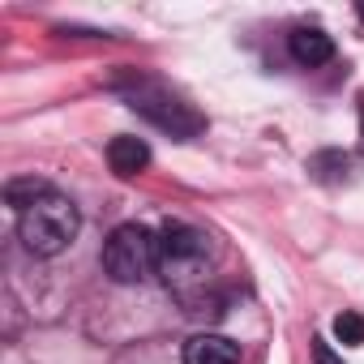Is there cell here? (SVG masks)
Wrapping results in <instances>:
<instances>
[{"mask_svg":"<svg viewBox=\"0 0 364 364\" xmlns=\"http://www.w3.org/2000/svg\"><path fill=\"white\" fill-rule=\"evenodd\" d=\"M52 193V185H48V180H35V176H26V180H9V185H5V202L22 215V210H31L39 198H48Z\"/></svg>","mask_w":364,"mask_h":364,"instance_id":"8","label":"cell"},{"mask_svg":"<svg viewBox=\"0 0 364 364\" xmlns=\"http://www.w3.org/2000/svg\"><path fill=\"white\" fill-rule=\"evenodd\" d=\"M313 364H343V360L330 351V343H326V338H313Z\"/></svg>","mask_w":364,"mask_h":364,"instance_id":"10","label":"cell"},{"mask_svg":"<svg viewBox=\"0 0 364 364\" xmlns=\"http://www.w3.org/2000/svg\"><path fill=\"white\" fill-rule=\"evenodd\" d=\"M112 90H116L137 116H146L154 129L171 133L176 141H189V137H198V133L206 129V116H202L185 95H176L167 82H159V77H146V73H137V69H124V73L112 82Z\"/></svg>","mask_w":364,"mask_h":364,"instance_id":"1","label":"cell"},{"mask_svg":"<svg viewBox=\"0 0 364 364\" xmlns=\"http://www.w3.org/2000/svg\"><path fill=\"white\" fill-rule=\"evenodd\" d=\"M185 364H240V343L228 334H193L185 343Z\"/></svg>","mask_w":364,"mask_h":364,"instance_id":"6","label":"cell"},{"mask_svg":"<svg viewBox=\"0 0 364 364\" xmlns=\"http://www.w3.org/2000/svg\"><path fill=\"white\" fill-rule=\"evenodd\" d=\"M334 338L343 347H360L364 343V317L360 313H338L334 317Z\"/></svg>","mask_w":364,"mask_h":364,"instance_id":"9","label":"cell"},{"mask_svg":"<svg viewBox=\"0 0 364 364\" xmlns=\"http://www.w3.org/2000/svg\"><path fill=\"white\" fill-rule=\"evenodd\" d=\"M103 270L112 283H146L159 270V236L141 223H120L103 245Z\"/></svg>","mask_w":364,"mask_h":364,"instance_id":"4","label":"cell"},{"mask_svg":"<svg viewBox=\"0 0 364 364\" xmlns=\"http://www.w3.org/2000/svg\"><path fill=\"white\" fill-rule=\"evenodd\" d=\"M150 163V146L141 141V137H129V133H120V137H112L107 141V167L116 171V176H137L141 167Z\"/></svg>","mask_w":364,"mask_h":364,"instance_id":"7","label":"cell"},{"mask_svg":"<svg viewBox=\"0 0 364 364\" xmlns=\"http://www.w3.org/2000/svg\"><path fill=\"white\" fill-rule=\"evenodd\" d=\"M77 228H82L77 206H73L65 193H56V189H52L48 198H39L31 210L18 215V236H22V245H26L35 257H56V253H65V249L73 245Z\"/></svg>","mask_w":364,"mask_h":364,"instance_id":"3","label":"cell"},{"mask_svg":"<svg viewBox=\"0 0 364 364\" xmlns=\"http://www.w3.org/2000/svg\"><path fill=\"white\" fill-rule=\"evenodd\" d=\"M210 253H215V245H210L206 232H198L189 223H163V232H159V274L180 296H189L193 283H206Z\"/></svg>","mask_w":364,"mask_h":364,"instance_id":"2","label":"cell"},{"mask_svg":"<svg viewBox=\"0 0 364 364\" xmlns=\"http://www.w3.org/2000/svg\"><path fill=\"white\" fill-rule=\"evenodd\" d=\"M287 52H291L296 65L317 69V65H326V60L334 56V39H330L321 26H296V31L287 35Z\"/></svg>","mask_w":364,"mask_h":364,"instance_id":"5","label":"cell"},{"mask_svg":"<svg viewBox=\"0 0 364 364\" xmlns=\"http://www.w3.org/2000/svg\"><path fill=\"white\" fill-rule=\"evenodd\" d=\"M360 22H364V5H360Z\"/></svg>","mask_w":364,"mask_h":364,"instance_id":"11","label":"cell"}]
</instances>
